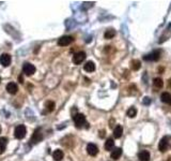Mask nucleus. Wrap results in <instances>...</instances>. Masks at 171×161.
<instances>
[{
	"instance_id": "nucleus-1",
	"label": "nucleus",
	"mask_w": 171,
	"mask_h": 161,
	"mask_svg": "<svg viewBox=\"0 0 171 161\" xmlns=\"http://www.w3.org/2000/svg\"><path fill=\"white\" fill-rule=\"evenodd\" d=\"M170 146V136H164L158 143V150H160L162 153H165L166 150L169 148Z\"/></svg>"
},
{
	"instance_id": "nucleus-2",
	"label": "nucleus",
	"mask_w": 171,
	"mask_h": 161,
	"mask_svg": "<svg viewBox=\"0 0 171 161\" xmlns=\"http://www.w3.org/2000/svg\"><path fill=\"white\" fill-rule=\"evenodd\" d=\"M14 136L16 139H18V140L24 139V137L26 136V127L24 126V125H19V126H17L16 128H15Z\"/></svg>"
},
{
	"instance_id": "nucleus-3",
	"label": "nucleus",
	"mask_w": 171,
	"mask_h": 161,
	"mask_svg": "<svg viewBox=\"0 0 171 161\" xmlns=\"http://www.w3.org/2000/svg\"><path fill=\"white\" fill-rule=\"evenodd\" d=\"M74 119V123H75V126L77 128H81L84 125H86V116L84 114H76V115L73 117Z\"/></svg>"
},
{
	"instance_id": "nucleus-4",
	"label": "nucleus",
	"mask_w": 171,
	"mask_h": 161,
	"mask_svg": "<svg viewBox=\"0 0 171 161\" xmlns=\"http://www.w3.org/2000/svg\"><path fill=\"white\" fill-rule=\"evenodd\" d=\"M23 72H24L26 75L30 76V75H32L35 72V67L33 66L32 64L26 62V64H24V66H23Z\"/></svg>"
},
{
	"instance_id": "nucleus-5",
	"label": "nucleus",
	"mask_w": 171,
	"mask_h": 161,
	"mask_svg": "<svg viewBox=\"0 0 171 161\" xmlns=\"http://www.w3.org/2000/svg\"><path fill=\"white\" fill-rule=\"evenodd\" d=\"M159 57H160V51H154V52H152V53H150L144 56L143 59L147 61H156L159 59Z\"/></svg>"
},
{
	"instance_id": "nucleus-6",
	"label": "nucleus",
	"mask_w": 171,
	"mask_h": 161,
	"mask_svg": "<svg viewBox=\"0 0 171 161\" xmlns=\"http://www.w3.org/2000/svg\"><path fill=\"white\" fill-rule=\"evenodd\" d=\"M73 41H74V39H73V37H71V36H63V37H61L58 40V45L59 46H67L73 42Z\"/></svg>"
},
{
	"instance_id": "nucleus-7",
	"label": "nucleus",
	"mask_w": 171,
	"mask_h": 161,
	"mask_svg": "<svg viewBox=\"0 0 171 161\" xmlns=\"http://www.w3.org/2000/svg\"><path fill=\"white\" fill-rule=\"evenodd\" d=\"M42 140H43V133L41 132V129L39 128L34 131V133H33L32 137H31V142H32L33 144H37V143H40Z\"/></svg>"
},
{
	"instance_id": "nucleus-8",
	"label": "nucleus",
	"mask_w": 171,
	"mask_h": 161,
	"mask_svg": "<svg viewBox=\"0 0 171 161\" xmlns=\"http://www.w3.org/2000/svg\"><path fill=\"white\" fill-rule=\"evenodd\" d=\"M85 59H86V53H85V52H78V53H76L73 56V62L75 64H81Z\"/></svg>"
},
{
	"instance_id": "nucleus-9",
	"label": "nucleus",
	"mask_w": 171,
	"mask_h": 161,
	"mask_svg": "<svg viewBox=\"0 0 171 161\" xmlns=\"http://www.w3.org/2000/svg\"><path fill=\"white\" fill-rule=\"evenodd\" d=\"M87 153L89 154L90 156H92V157H94V156L97 155L98 153V148L97 146L95 144H93V143H90V144L87 145Z\"/></svg>"
},
{
	"instance_id": "nucleus-10",
	"label": "nucleus",
	"mask_w": 171,
	"mask_h": 161,
	"mask_svg": "<svg viewBox=\"0 0 171 161\" xmlns=\"http://www.w3.org/2000/svg\"><path fill=\"white\" fill-rule=\"evenodd\" d=\"M0 64L3 67L10 66V64H11V56H10L9 54H2V55L0 56Z\"/></svg>"
},
{
	"instance_id": "nucleus-11",
	"label": "nucleus",
	"mask_w": 171,
	"mask_h": 161,
	"mask_svg": "<svg viewBox=\"0 0 171 161\" xmlns=\"http://www.w3.org/2000/svg\"><path fill=\"white\" fill-rule=\"evenodd\" d=\"M7 90L9 93H11V95H15V93L17 92V90H18V87H17V84H15V83H9V84L7 85Z\"/></svg>"
},
{
	"instance_id": "nucleus-12",
	"label": "nucleus",
	"mask_w": 171,
	"mask_h": 161,
	"mask_svg": "<svg viewBox=\"0 0 171 161\" xmlns=\"http://www.w3.org/2000/svg\"><path fill=\"white\" fill-rule=\"evenodd\" d=\"M138 158L140 161H149L150 160V153L148 150H141L138 154Z\"/></svg>"
},
{
	"instance_id": "nucleus-13",
	"label": "nucleus",
	"mask_w": 171,
	"mask_h": 161,
	"mask_svg": "<svg viewBox=\"0 0 171 161\" xmlns=\"http://www.w3.org/2000/svg\"><path fill=\"white\" fill-rule=\"evenodd\" d=\"M63 157H64V154L61 149H56L55 152L53 153V158H54V160H56V161L62 160L63 159Z\"/></svg>"
},
{
	"instance_id": "nucleus-14",
	"label": "nucleus",
	"mask_w": 171,
	"mask_h": 161,
	"mask_svg": "<svg viewBox=\"0 0 171 161\" xmlns=\"http://www.w3.org/2000/svg\"><path fill=\"white\" fill-rule=\"evenodd\" d=\"M84 70L86 72H93L95 70V64L93 61H87L84 64Z\"/></svg>"
},
{
	"instance_id": "nucleus-15",
	"label": "nucleus",
	"mask_w": 171,
	"mask_h": 161,
	"mask_svg": "<svg viewBox=\"0 0 171 161\" xmlns=\"http://www.w3.org/2000/svg\"><path fill=\"white\" fill-rule=\"evenodd\" d=\"M121 155H122V148H120V147H117L111 152V158L115 160H118L121 157Z\"/></svg>"
},
{
	"instance_id": "nucleus-16",
	"label": "nucleus",
	"mask_w": 171,
	"mask_h": 161,
	"mask_svg": "<svg viewBox=\"0 0 171 161\" xmlns=\"http://www.w3.org/2000/svg\"><path fill=\"white\" fill-rule=\"evenodd\" d=\"M122 133H123L122 126L118 125V126H117L116 128H115V130H113V136H115L116 139H120V137L122 136Z\"/></svg>"
},
{
	"instance_id": "nucleus-17",
	"label": "nucleus",
	"mask_w": 171,
	"mask_h": 161,
	"mask_svg": "<svg viewBox=\"0 0 171 161\" xmlns=\"http://www.w3.org/2000/svg\"><path fill=\"white\" fill-rule=\"evenodd\" d=\"M160 99L166 104H171V95L169 92H163L160 96Z\"/></svg>"
},
{
	"instance_id": "nucleus-18",
	"label": "nucleus",
	"mask_w": 171,
	"mask_h": 161,
	"mask_svg": "<svg viewBox=\"0 0 171 161\" xmlns=\"http://www.w3.org/2000/svg\"><path fill=\"white\" fill-rule=\"evenodd\" d=\"M7 145H8V139L4 136L0 137V154L4 153V150L7 149Z\"/></svg>"
},
{
	"instance_id": "nucleus-19",
	"label": "nucleus",
	"mask_w": 171,
	"mask_h": 161,
	"mask_svg": "<svg viewBox=\"0 0 171 161\" xmlns=\"http://www.w3.org/2000/svg\"><path fill=\"white\" fill-rule=\"evenodd\" d=\"M115 147V142H113L112 139H108L107 141L105 142V149L106 150H111Z\"/></svg>"
},
{
	"instance_id": "nucleus-20",
	"label": "nucleus",
	"mask_w": 171,
	"mask_h": 161,
	"mask_svg": "<svg viewBox=\"0 0 171 161\" xmlns=\"http://www.w3.org/2000/svg\"><path fill=\"white\" fill-rule=\"evenodd\" d=\"M140 64H141L140 61L137 60V59H134V60H132V62H131V67L134 71H137V70L140 69Z\"/></svg>"
},
{
	"instance_id": "nucleus-21",
	"label": "nucleus",
	"mask_w": 171,
	"mask_h": 161,
	"mask_svg": "<svg viewBox=\"0 0 171 161\" xmlns=\"http://www.w3.org/2000/svg\"><path fill=\"white\" fill-rule=\"evenodd\" d=\"M153 84H154V86L156 88H162L163 86H164V82H163V80L160 79V77H156V79H154Z\"/></svg>"
},
{
	"instance_id": "nucleus-22",
	"label": "nucleus",
	"mask_w": 171,
	"mask_h": 161,
	"mask_svg": "<svg viewBox=\"0 0 171 161\" xmlns=\"http://www.w3.org/2000/svg\"><path fill=\"white\" fill-rule=\"evenodd\" d=\"M55 106H56V104L54 101H47L45 104V108H46V110H47V112H53L55 110Z\"/></svg>"
},
{
	"instance_id": "nucleus-23",
	"label": "nucleus",
	"mask_w": 171,
	"mask_h": 161,
	"mask_svg": "<svg viewBox=\"0 0 171 161\" xmlns=\"http://www.w3.org/2000/svg\"><path fill=\"white\" fill-rule=\"evenodd\" d=\"M115 36H116V31L115 30H113V29H108V30H106L104 37H105V39H112Z\"/></svg>"
},
{
	"instance_id": "nucleus-24",
	"label": "nucleus",
	"mask_w": 171,
	"mask_h": 161,
	"mask_svg": "<svg viewBox=\"0 0 171 161\" xmlns=\"http://www.w3.org/2000/svg\"><path fill=\"white\" fill-rule=\"evenodd\" d=\"M127 116L128 117H131V118H133V117H135L136 116V114H137V110L135 108H128L127 110Z\"/></svg>"
},
{
	"instance_id": "nucleus-25",
	"label": "nucleus",
	"mask_w": 171,
	"mask_h": 161,
	"mask_svg": "<svg viewBox=\"0 0 171 161\" xmlns=\"http://www.w3.org/2000/svg\"><path fill=\"white\" fill-rule=\"evenodd\" d=\"M142 103H143L144 105H149V104H151V99H150L149 97H146L143 100H142Z\"/></svg>"
},
{
	"instance_id": "nucleus-26",
	"label": "nucleus",
	"mask_w": 171,
	"mask_h": 161,
	"mask_svg": "<svg viewBox=\"0 0 171 161\" xmlns=\"http://www.w3.org/2000/svg\"><path fill=\"white\" fill-rule=\"evenodd\" d=\"M18 82L19 83H24V80H23V76L20 75V76H18Z\"/></svg>"
},
{
	"instance_id": "nucleus-27",
	"label": "nucleus",
	"mask_w": 171,
	"mask_h": 161,
	"mask_svg": "<svg viewBox=\"0 0 171 161\" xmlns=\"http://www.w3.org/2000/svg\"><path fill=\"white\" fill-rule=\"evenodd\" d=\"M0 133H1V127H0Z\"/></svg>"
},
{
	"instance_id": "nucleus-28",
	"label": "nucleus",
	"mask_w": 171,
	"mask_h": 161,
	"mask_svg": "<svg viewBox=\"0 0 171 161\" xmlns=\"http://www.w3.org/2000/svg\"><path fill=\"white\" fill-rule=\"evenodd\" d=\"M0 82H1V79H0Z\"/></svg>"
}]
</instances>
